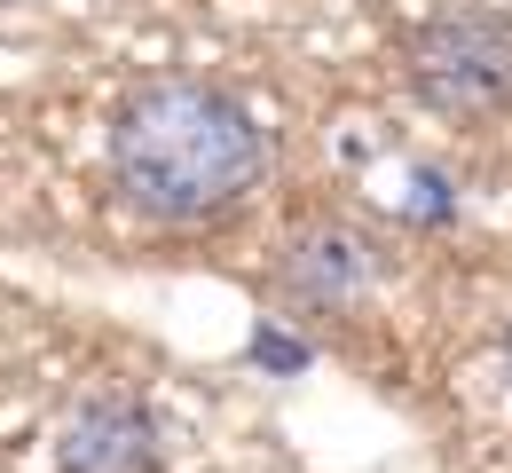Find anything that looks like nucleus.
Listing matches in <instances>:
<instances>
[{
    "label": "nucleus",
    "instance_id": "obj_1",
    "mask_svg": "<svg viewBox=\"0 0 512 473\" xmlns=\"http://www.w3.org/2000/svg\"><path fill=\"white\" fill-rule=\"evenodd\" d=\"M111 182L142 221H221L268 182V127L213 79H150L111 119Z\"/></svg>",
    "mask_w": 512,
    "mask_h": 473
},
{
    "label": "nucleus",
    "instance_id": "obj_2",
    "mask_svg": "<svg viewBox=\"0 0 512 473\" xmlns=\"http://www.w3.org/2000/svg\"><path fill=\"white\" fill-rule=\"evenodd\" d=\"M402 79H410V95H418L434 119L489 127V119L512 111V24L489 16V8L426 16V24L402 40Z\"/></svg>",
    "mask_w": 512,
    "mask_h": 473
},
{
    "label": "nucleus",
    "instance_id": "obj_3",
    "mask_svg": "<svg viewBox=\"0 0 512 473\" xmlns=\"http://www.w3.org/2000/svg\"><path fill=\"white\" fill-rule=\"evenodd\" d=\"M363 284H371V245H363L347 221H308V229H292L284 253H276V292H284L292 308H308V316L355 308Z\"/></svg>",
    "mask_w": 512,
    "mask_h": 473
},
{
    "label": "nucleus",
    "instance_id": "obj_4",
    "mask_svg": "<svg viewBox=\"0 0 512 473\" xmlns=\"http://www.w3.org/2000/svg\"><path fill=\"white\" fill-rule=\"evenodd\" d=\"M71 473H158V434L134 403H87L64 442Z\"/></svg>",
    "mask_w": 512,
    "mask_h": 473
},
{
    "label": "nucleus",
    "instance_id": "obj_5",
    "mask_svg": "<svg viewBox=\"0 0 512 473\" xmlns=\"http://www.w3.org/2000/svg\"><path fill=\"white\" fill-rule=\"evenodd\" d=\"M505 371H512V332H505Z\"/></svg>",
    "mask_w": 512,
    "mask_h": 473
},
{
    "label": "nucleus",
    "instance_id": "obj_6",
    "mask_svg": "<svg viewBox=\"0 0 512 473\" xmlns=\"http://www.w3.org/2000/svg\"><path fill=\"white\" fill-rule=\"evenodd\" d=\"M0 8H8V0H0Z\"/></svg>",
    "mask_w": 512,
    "mask_h": 473
}]
</instances>
